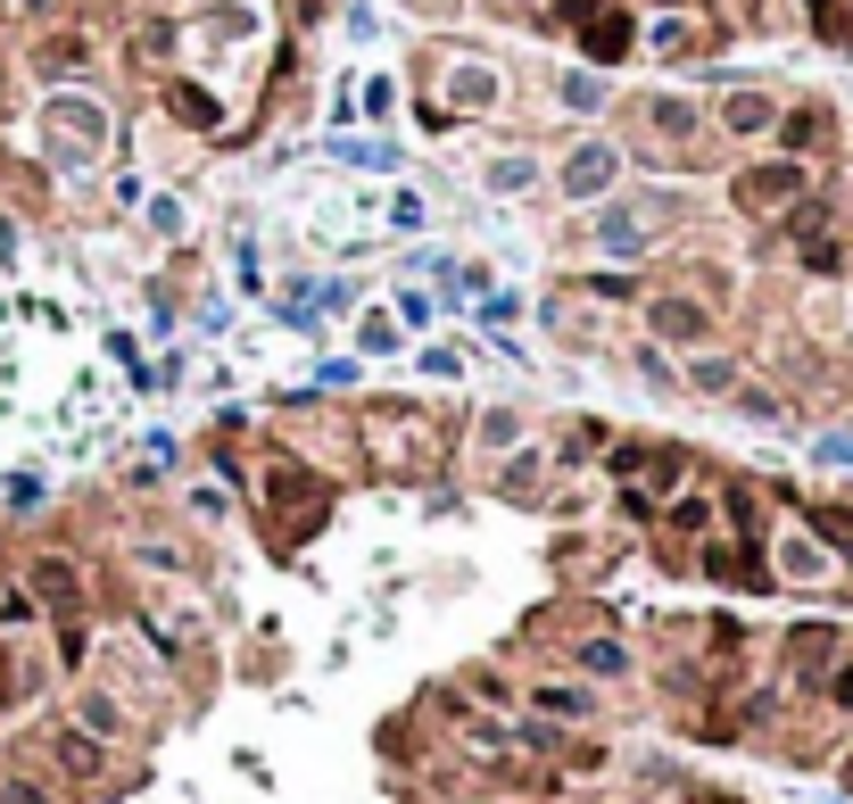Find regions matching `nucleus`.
I'll list each match as a JSON object with an SVG mask.
<instances>
[{"label":"nucleus","instance_id":"obj_1","mask_svg":"<svg viewBox=\"0 0 853 804\" xmlns=\"http://www.w3.org/2000/svg\"><path fill=\"white\" fill-rule=\"evenodd\" d=\"M655 324H663L671 340H696V332H705V316H696V307H680V299H663V307H655Z\"/></svg>","mask_w":853,"mask_h":804},{"label":"nucleus","instance_id":"obj_2","mask_svg":"<svg viewBox=\"0 0 853 804\" xmlns=\"http://www.w3.org/2000/svg\"><path fill=\"white\" fill-rule=\"evenodd\" d=\"M622 42H630V25H622V18H596V25H589V50H596V58H622Z\"/></svg>","mask_w":853,"mask_h":804},{"label":"nucleus","instance_id":"obj_3","mask_svg":"<svg viewBox=\"0 0 853 804\" xmlns=\"http://www.w3.org/2000/svg\"><path fill=\"white\" fill-rule=\"evenodd\" d=\"M787 191H796V174H746L738 200H787Z\"/></svg>","mask_w":853,"mask_h":804},{"label":"nucleus","instance_id":"obj_4","mask_svg":"<svg viewBox=\"0 0 853 804\" xmlns=\"http://www.w3.org/2000/svg\"><path fill=\"white\" fill-rule=\"evenodd\" d=\"M605 174H613V158H605V150L572 158V191H596V183H605Z\"/></svg>","mask_w":853,"mask_h":804},{"label":"nucleus","instance_id":"obj_5","mask_svg":"<svg viewBox=\"0 0 853 804\" xmlns=\"http://www.w3.org/2000/svg\"><path fill=\"white\" fill-rule=\"evenodd\" d=\"M34 589H42V598H75V573H67V564H34Z\"/></svg>","mask_w":853,"mask_h":804},{"label":"nucleus","instance_id":"obj_6","mask_svg":"<svg viewBox=\"0 0 853 804\" xmlns=\"http://www.w3.org/2000/svg\"><path fill=\"white\" fill-rule=\"evenodd\" d=\"M174 109H183L191 125H216V100H207V92H174Z\"/></svg>","mask_w":853,"mask_h":804},{"label":"nucleus","instance_id":"obj_7","mask_svg":"<svg viewBox=\"0 0 853 804\" xmlns=\"http://www.w3.org/2000/svg\"><path fill=\"white\" fill-rule=\"evenodd\" d=\"M729 125L754 133V125H771V109H762V100H729Z\"/></svg>","mask_w":853,"mask_h":804}]
</instances>
